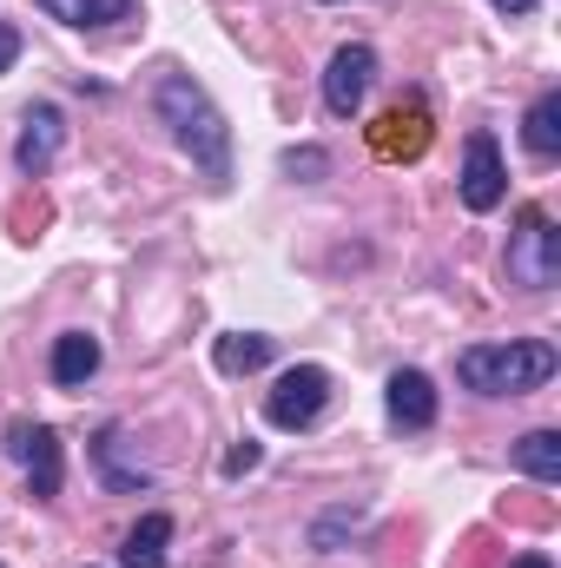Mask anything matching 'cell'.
Here are the masks:
<instances>
[{"label":"cell","mask_w":561,"mask_h":568,"mask_svg":"<svg viewBox=\"0 0 561 568\" xmlns=\"http://www.w3.org/2000/svg\"><path fill=\"white\" fill-rule=\"evenodd\" d=\"M152 113L172 133V145L205 172V185H232V126L192 73H165L152 87Z\"/></svg>","instance_id":"1"},{"label":"cell","mask_w":561,"mask_h":568,"mask_svg":"<svg viewBox=\"0 0 561 568\" xmlns=\"http://www.w3.org/2000/svg\"><path fill=\"white\" fill-rule=\"evenodd\" d=\"M561 371V351L549 337H509V344H469L456 357V377L462 390L476 397H522V390H542Z\"/></svg>","instance_id":"2"},{"label":"cell","mask_w":561,"mask_h":568,"mask_svg":"<svg viewBox=\"0 0 561 568\" xmlns=\"http://www.w3.org/2000/svg\"><path fill=\"white\" fill-rule=\"evenodd\" d=\"M555 278H561V232H555V219H549L542 205H529L522 225L509 232V284L549 291Z\"/></svg>","instance_id":"3"},{"label":"cell","mask_w":561,"mask_h":568,"mask_svg":"<svg viewBox=\"0 0 561 568\" xmlns=\"http://www.w3.org/2000/svg\"><path fill=\"white\" fill-rule=\"evenodd\" d=\"M324 404H330V371L324 364H290L265 397V417L278 429H310L324 417Z\"/></svg>","instance_id":"4"},{"label":"cell","mask_w":561,"mask_h":568,"mask_svg":"<svg viewBox=\"0 0 561 568\" xmlns=\"http://www.w3.org/2000/svg\"><path fill=\"white\" fill-rule=\"evenodd\" d=\"M370 80H377V53L364 40L337 47L330 67H324V106H330V120H357L364 100H370Z\"/></svg>","instance_id":"5"},{"label":"cell","mask_w":561,"mask_h":568,"mask_svg":"<svg viewBox=\"0 0 561 568\" xmlns=\"http://www.w3.org/2000/svg\"><path fill=\"white\" fill-rule=\"evenodd\" d=\"M13 456H20V469H27L33 503H53V496H60V483H67L60 429H53V424H13Z\"/></svg>","instance_id":"6"},{"label":"cell","mask_w":561,"mask_h":568,"mask_svg":"<svg viewBox=\"0 0 561 568\" xmlns=\"http://www.w3.org/2000/svg\"><path fill=\"white\" fill-rule=\"evenodd\" d=\"M502 199H509L502 145H496V133H469V145H462V205L469 212H496Z\"/></svg>","instance_id":"7"},{"label":"cell","mask_w":561,"mask_h":568,"mask_svg":"<svg viewBox=\"0 0 561 568\" xmlns=\"http://www.w3.org/2000/svg\"><path fill=\"white\" fill-rule=\"evenodd\" d=\"M60 140H67V120H60V106H27V120H20V140H13V165L27 172V179H40L53 159H60Z\"/></svg>","instance_id":"8"},{"label":"cell","mask_w":561,"mask_h":568,"mask_svg":"<svg viewBox=\"0 0 561 568\" xmlns=\"http://www.w3.org/2000/svg\"><path fill=\"white\" fill-rule=\"evenodd\" d=\"M370 145H377L384 159H417L422 145H429V113H422V100H397V106L370 126Z\"/></svg>","instance_id":"9"},{"label":"cell","mask_w":561,"mask_h":568,"mask_svg":"<svg viewBox=\"0 0 561 568\" xmlns=\"http://www.w3.org/2000/svg\"><path fill=\"white\" fill-rule=\"evenodd\" d=\"M100 337L93 331H60L53 337V357H47V371H53V384L60 390H86L93 377H100Z\"/></svg>","instance_id":"10"},{"label":"cell","mask_w":561,"mask_h":568,"mask_svg":"<svg viewBox=\"0 0 561 568\" xmlns=\"http://www.w3.org/2000/svg\"><path fill=\"white\" fill-rule=\"evenodd\" d=\"M384 410H390L397 429H429L436 424V384H429L422 371H397V377L384 384Z\"/></svg>","instance_id":"11"},{"label":"cell","mask_w":561,"mask_h":568,"mask_svg":"<svg viewBox=\"0 0 561 568\" xmlns=\"http://www.w3.org/2000/svg\"><path fill=\"white\" fill-rule=\"evenodd\" d=\"M33 7L60 27H120L140 13V0H33Z\"/></svg>","instance_id":"12"},{"label":"cell","mask_w":561,"mask_h":568,"mask_svg":"<svg viewBox=\"0 0 561 568\" xmlns=\"http://www.w3.org/2000/svg\"><path fill=\"white\" fill-rule=\"evenodd\" d=\"M272 337L265 331H232V337H218V351H212V364L225 371V377H252V371H265L272 364Z\"/></svg>","instance_id":"13"},{"label":"cell","mask_w":561,"mask_h":568,"mask_svg":"<svg viewBox=\"0 0 561 568\" xmlns=\"http://www.w3.org/2000/svg\"><path fill=\"white\" fill-rule=\"evenodd\" d=\"M165 542H172V516L165 509H152V516H140L133 523V536H126V568H165Z\"/></svg>","instance_id":"14"},{"label":"cell","mask_w":561,"mask_h":568,"mask_svg":"<svg viewBox=\"0 0 561 568\" xmlns=\"http://www.w3.org/2000/svg\"><path fill=\"white\" fill-rule=\"evenodd\" d=\"M516 469L536 483H561V429H529L516 443Z\"/></svg>","instance_id":"15"},{"label":"cell","mask_w":561,"mask_h":568,"mask_svg":"<svg viewBox=\"0 0 561 568\" xmlns=\"http://www.w3.org/2000/svg\"><path fill=\"white\" fill-rule=\"evenodd\" d=\"M522 145H529L536 159H555L561 152V93L555 87L529 106V120H522Z\"/></svg>","instance_id":"16"},{"label":"cell","mask_w":561,"mask_h":568,"mask_svg":"<svg viewBox=\"0 0 561 568\" xmlns=\"http://www.w3.org/2000/svg\"><path fill=\"white\" fill-rule=\"evenodd\" d=\"M93 456H100V469H106V483H113V489H152V476H145V469H126V463H120V424L100 429Z\"/></svg>","instance_id":"17"},{"label":"cell","mask_w":561,"mask_h":568,"mask_svg":"<svg viewBox=\"0 0 561 568\" xmlns=\"http://www.w3.org/2000/svg\"><path fill=\"white\" fill-rule=\"evenodd\" d=\"M284 172H290V179H324V172H330V152H317V145H290V152H284Z\"/></svg>","instance_id":"18"},{"label":"cell","mask_w":561,"mask_h":568,"mask_svg":"<svg viewBox=\"0 0 561 568\" xmlns=\"http://www.w3.org/2000/svg\"><path fill=\"white\" fill-rule=\"evenodd\" d=\"M258 463H265V449H258V443L245 436V443H238V449L225 456V476H245V469H258Z\"/></svg>","instance_id":"19"},{"label":"cell","mask_w":561,"mask_h":568,"mask_svg":"<svg viewBox=\"0 0 561 568\" xmlns=\"http://www.w3.org/2000/svg\"><path fill=\"white\" fill-rule=\"evenodd\" d=\"M13 60H20V33L0 20V73H13Z\"/></svg>","instance_id":"20"},{"label":"cell","mask_w":561,"mask_h":568,"mask_svg":"<svg viewBox=\"0 0 561 568\" xmlns=\"http://www.w3.org/2000/svg\"><path fill=\"white\" fill-rule=\"evenodd\" d=\"M489 7H496V13H536L542 0H489Z\"/></svg>","instance_id":"21"},{"label":"cell","mask_w":561,"mask_h":568,"mask_svg":"<svg viewBox=\"0 0 561 568\" xmlns=\"http://www.w3.org/2000/svg\"><path fill=\"white\" fill-rule=\"evenodd\" d=\"M509 568H555V562H549V556H536V549H529V556H516V562H509Z\"/></svg>","instance_id":"22"}]
</instances>
